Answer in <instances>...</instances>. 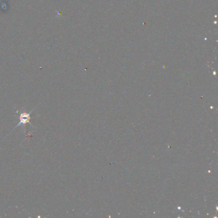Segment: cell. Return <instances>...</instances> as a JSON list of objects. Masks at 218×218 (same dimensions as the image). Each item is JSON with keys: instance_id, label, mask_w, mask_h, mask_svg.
Instances as JSON below:
<instances>
[{"instance_id": "cell-1", "label": "cell", "mask_w": 218, "mask_h": 218, "mask_svg": "<svg viewBox=\"0 0 218 218\" xmlns=\"http://www.w3.org/2000/svg\"><path fill=\"white\" fill-rule=\"evenodd\" d=\"M33 111V110L31 111H30V113H26V112H25V113H21V115H20V116H19V124L14 128V129L12 130V131L14 130V129H16L17 127H19L20 126H22V125H25V124H30L31 126H33V127H34L33 126V125L31 124V122H30V120H31V113H32Z\"/></svg>"}]
</instances>
